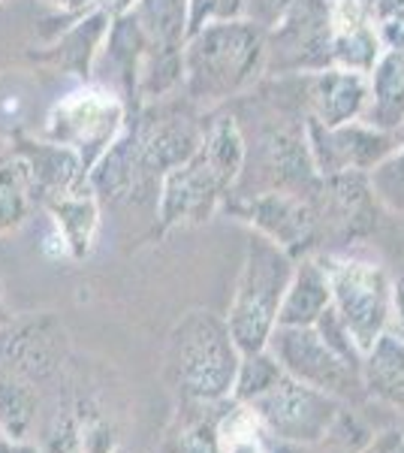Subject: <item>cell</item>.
I'll list each match as a JSON object with an SVG mask.
<instances>
[{"label":"cell","mask_w":404,"mask_h":453,"mask_svg":"<svg viewBox=\"0 0 404 453\" xmlns=\"http://www.w3.org/2000/svg\"><path fill=\"white\" fill-rule=\"evenodd\" d=\"M230 405L232 396L220 402H179L160 441V453H224L220 423Z\"/></svg>","instance_id":"obj_13"},{"label":"cell","mask_w":404,"mask_h":453,"mask_svg":"<svg viewBox=\"0 0 404 453\" xmlns=\"http://www.w3.org/2000/svg\"><path fill=\"white\" fill-rule=\"evenodd\" d=\"M263 58V34L248 21H211L185 42V97L209 106L245 88Z\"/></svg>","instance_id":"obj_6"},{"label":"cell","mask_w":404,"mask_h":453,"mask_svg":"<svg viewBox=\"0 0 404 453\" xmlns=\"http://www.w3.org/2000/svg\"><path fill=\"white\" fill-rule=\"evenodd\" d=\"M329 299H332V288H329L326 269L320 263H302L284 296L278 326H314L326 314Z\"/></svg>","instance_id":"obj_16"},{"label":"cell","mask_w":404,"mask_h":453,"mask_svg":"<svg viewBox=\"0 0 404 453\" xmlns=\"http://www.w3.org/2000/svg\"><path fill=\"white\" fill-rule=\"evenodd\" d=\"M245 166V142L232 119H217L196 155L164 179L157 200V224L151 236H164L185 224H202L226 196Z\"/></svg>","instance_id":"obj_5"},{"label":"cell","mask_w":404,"mask_h":453,"mask_svg":"<svg viewBox=\"0 0 404 453\" xmlns=\"http://www.w3.org/2000/svg\"><path fill=\"white\" fill-rule=\"evenodd\" d=\"M16 314L10 311V305H6V296H4V284H0V324H6V320H12Z\"/></svg>","instance_id":"obj_25"},{"label":"cell","mask_w":404,"mask_h":453,"mask_svg":"<svg viewBox=\"0 0 404 453\" xmlns=\"http://www.w3.org/2000/svg\"><path fill=\"white\" fill-rule=\"evenodd\" d=\"M127 115L130 106L115 88L97 79L76 82L49 106L40 136L76 149L88 170H94L97 160L109 151V145L118 140Z\"/></svg>","instance_id":"obj_8"},{"label":"cell","mask_w":404,"mask_h":453,"mask_svg":"<svg viewBox=\"0 0 404 453\" xmlns=\"http://www.w3.org/2000/svg\"><path fill=\"white\" fill-rule=\"evenodd\" d=\"M157 52H185L190 31V0H136L130 10Z\"/></svg>","instance_id":"obj_19"},{"label":"cell","mask_w":404,"mask_h":453,"mask_svg":"<svg viewBox=\"0 0 404 453\" xmlns=\"http://www.w3.org/2000/svg\"><path fill=\"white\" fill-rule=\"evenodd\" d=\"M395 339L404 342V288L395 290Z\"/></svg>","instance_id":"obj_24"},{"label":"cell","mask_w":404,"mask_h":453,"mask_svg":"<svg viewBox=\"0 0 404 453\" xmlns=\"http://www.w3.org/2000/svg\"><path fill=\"white\" fill-rule=\"evenodd\" d=\"M371 390L380 396L404 402V342L380 339L371 350Z\"/></svg>","instance_id":"obj_20"},{"label":"cell","mask_w":404,"mask_h":453,"mask_svg":"<svg viewBox=\"0 0 404 453\" xmlns=\"http://www.w3.org/2000/svg\"><path fill=\"white\" fill-rule=\"evenodd\" d=\"M241 10V0H190V34H196L200 27L211 25V21H226L236 19Z\"/></svg>","instance_id":"obj_21"},{"label":"cell","mask_w":404,"mask_h":453,"mask_svg":"<svg viewBox=\"0 0 404 453\" xmlns=\"http://www.w3.org/2000/svg\"><path fill=\"white\" fill-rule=\"evenodd\" d=\"M115 12L109 6L88 12L85 19H79L76 25H70L64 34H57L49 42V49L42 52H31L27 58L36 64H46L57 73V76H70L72 82H91L94 76V61H97L103 42L109 36Z\"/></svg>","instance_id":"obj_12"},{"label":"cell","mask_w":404,"mask_h":453,"mask_svg":"<svg viewBox=\"0 0 404 453\" xmlns=\"http://www.w3.org/2000/svg\"><path fill=\"white\" fill-rule=\"evenodd\" d=\"M232 399L251 408L263 433L275 441L317 444L338 423L335 396L293 378L269 350L241 360Z\"/></svg>","instance_id":"obj_3"},{"label":"cell","mask_w":404,"mask_h":453,"mask_svg":"<svg viewBox=\"0 0 404 453\" xmlns=\"http://www.w3.org/2000/svg\"><path fill=\"white\" fill-rule=\"evenodd\" d=\"M36 97H40V82L31 73H0V140L6 145L21 140V136H34L31 124L36 104H40Z\"/></svg>","instance_id":"obj_18"},{"label":"cell","mask_w":404,"mask_h":453,"mask_svg":"<svg viewBox=\"0 0 404 453\" xmlns=\"http://www.w3.org/2000/svg\"><path fill=\"white\" fill-rule=\"evenodd\" d=\"M46 4L57 12V21L64 19V31H67L70 25H76V21L85 19L88 12L100 10V6H106V0H46Z\"/></svg>","instance_id":"obj_22"},{"label":"cell","mask_w":404,"mask_h":453,"mask_svg":"<svg viewBox=\"0 0 404 453\" xmlns=\"http://www.w3.org/2000/svg\"><path fill=\"white\" fill-rule=\"evenodd\" d=\"M0 453H40V448L31 438H10L0 433Z\"/></svg>","instance_id":"obj_23"},{"label":"cell","mask_w":404,"mask_h":453,"mask_svg":"<svg viewBox=\"0 0 404 453\" xmlns=\"http://www.w3.org/2000/svg\"><path fill=\"white\" fill-rule=\"evenodd\" d=\"M49 224L61 233L64 245L72 263H82L91 257L100 233V196L94 191L64 196L46 206Z\"/></svg>","instance_id":"obj_15"},{"label":"cell","mask_w":404,"mask_h":453,"mask_svg":"<svg viewBox=\"0 0 404 453\" xmlns=\"http://www.w3.org/2000/svg\"><path fill=\"white\" fill-rule=\"evenodd\" d=\"M329 275V288L338 303L344 330L350 333L359 354H371L374 345L384 339V326L389 320V294L386 279L380 269L362 263H329L323 260Z\"/></svg>","instance_id":"obj_10"},{"label":"cell","mask_w":404,"mask_h":453,"mask_svg":"<svg viewBox=\"0 0 404 453\" xmlns=\"http://www.w3.org/2000/svg\"><path fill=\"white\" fill-rule=\"evenodd\" d=\"M72 360L57 314H16L0 324V433L31 438L46 396L67 378Z\"/></svg>","instance_id":"obj_2"},{"label":"cell","mask_w":404,"mask_h":453,"mask_svg":"<svg viewBox=\"0 0 404 453\" xmlns=\"http://www.w3.org/2000/svg\"><path fill=\"white\" fill-rule=\"evenodd\" d=\"M241 350L226 320L211 311H187L164 348V384L175 402L230 399L239 381Z\"/></svg>","instance_id":"obj_4"},{"label":"cell","mask_w":404,"mask_h":453,"mask_svg":"<svg viewBox=\"0 0 404 453\" xmlns=\"http://www.w3.org/2000/svg\"><path fill=\"white\" fill-rule=\"evenodd\" d=\"M36 429H40V433H36V448H40V453H88L70 372L46 396V405H42V411H40Z\"/></svg>","instance_id":"obj_14"},{"label":"cell","mask_w":404,"mask_h":453,"mask_svg":"<svg viewBox=\"0 0 404 453\" xmlns=\"http://www.w3.org/2000/svg\"><path fill=\"white\" fill-rule=\"evenodd\" d=\"M10 145L27 160L34 200L40 209H46L55 200H64V196L94 191L91 170L85 166L82 155L70 145L51 142L46 136H21Z\"/></svg>","instance_id":"obj_11"},{"label":"cell","mask_w":404,"mask_h":453,"mask_svg":"<svg viewBox=\"0 0 404 453\" xmlns=\"http://www.w3.org/2000/svg\"><path fill=\"white\" fill-rule=\"evenodd\" d=\"M196 104L185 97L149 100L127 115L118 140L91 170V188L109 206H149L164 179L196 155L205 130Z\"/></svg>","instance_id":"obj_1"},{"label":"cell","mask_w":404,"mask_h":453,"mask_svg":"<svg viewBox=\"0 0 404 453\" xmlns=\"http://www.w3.org/2000/svg\"><path fill=\"white\" fill-rule=\"evenodd\" d=\"M266 350L281 363L284 372L314 390L329 396H354L359 390L356 363L338 354L314 326H275Z\"/></svg>","instance_id":"obj_9"},{"label":"cell","mask_w":404,"mask_h":453,"mask_svg":"<svg viewBox=\"0 0 404 453\" xmlns=\"http://www.w3.org/2000/svg\"><path fill=\"white\" fill-rule=\"evenodd\" d=\"M0 4H4V0H0Z\"/></svg>","instance_id":"obj_26"},{"label":"cell","mask_w":404,"mask_h":453,"mask_svg":"<svg viewBox=\"0 0 404 453\" xmlns=\"http://www.w3.org/2000/svg\"><path fill=\"white\" fill-rule=\"evenodd\" d=\"M293 281V266L286 251L269 236H254L248 245V260L239 275L226 326L241 350V357L260 354L278 326L284 296Z\"/></svg>","instance_id":"obj_7"},{"label":"cell","mask_w":404,"mask_h":453,"mask_svg":"<svg viewBox=\"0 0 404 453\" xmlns=\"http://www.w3.org/2000/svg\"><path fill=\"white\" fill-rule=\"evenodd\" d=\"M36 209L27 160L12 145L0 151V236L16 233Z\"/></svg>","instance_id":"obj_17"}]
</instances>
